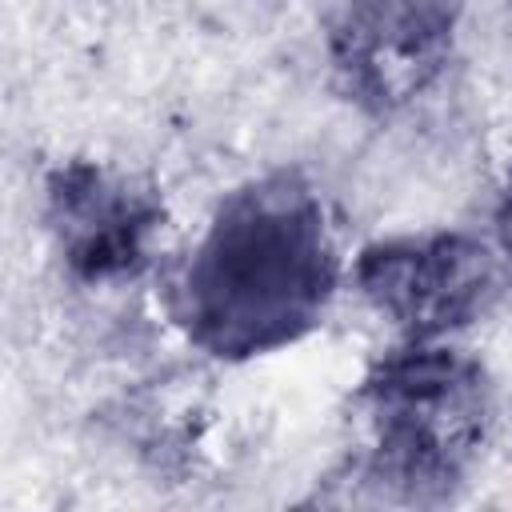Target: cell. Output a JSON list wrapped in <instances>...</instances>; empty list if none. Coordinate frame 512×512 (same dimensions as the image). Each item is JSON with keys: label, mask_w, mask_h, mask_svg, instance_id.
<instances>
[{"label": "cell", "mask_w": 512, "mask_h": 512, "mask_svg": "<svg viewBox=\"0 0 512 512\" xmlns=\"http://www.w3.org/2000/svg\"><path fill=\"white\" fill-rule=\"evenodd\" d=\"M340 284L328 208L296 168L232 188L168 280L164 304L184 340L240 364L308 336Z\"/></svg>", "instance_id": "obj_1"}, {"label": "cell", "mask_w": 512, "mask_h": 512, "mask_svg": "<svg viewBox=\"0 0 512 512\" xmlns=\"http://www.w3.org/2000/svg\"><path fill=\"white\" fill-rule=\"evenodd\" d=\"M468 0H336L324 32L332 88L368 116H392L452 64Z\"/></svg>", "instance_id": "obj_3"}, {"label": "cell", "mask_w": 512, "mask_h": 512, "mask_svg": "<svg viewBox=\"0 0 512 512\" xmlns=\"http://www.w3.org/2000/svg\"><path fill=\"white\" fill-rule=\"evenodd\" d=\"M352 280L404 340H444L488 312L500 292V260L480 236L440 228L364 244Z\"/></svg>", "instance_id": "obj_4"}, {"label": "cell", "mask_w": 512, "mask_h": 512, "mask_svg": "<svg viewBox=\"0 0 512 512\" xmlns=\"http://www.w3.org/2000/svg\"><path fill=\"white\" fill-rule=\"evenodd\" d=\"M168 220L160 188L104 160H60L44 180V228L64 272L88 288L136 280Z\"/></svg>", "instance_id": "obj_5"}, {"label": "cell", "mask_w": 512, "mask_h": 512, "mask_svg": "<svg viewBox=\"0 0 512 512\" xmlns=\"http://www.w3.org/2000/svg\"><path fill=\"white\" fill-rule=\"evenodd\" d=\"M356 408L368 448L356 460L364 488L384 500L448 504L476 468L492 432L488 368L444 340H400L360 380Z\"/></svg>", "instance_id": "obj_2"}, {"label": "cell", "mask_w": 512, "mask_h": 512, "mask_svg": "<svg viewBox=\"0 0 512 512\" xmlns=\"http://www.w3.org/2000/svg\"><path fill=\"white\" fill-rule=\"evenodd\" d=\"M496 244L512 264V160H508L504 188H500V200H496Z\"/></svg>", "instance_id": "obj_6"}]
</instances>
